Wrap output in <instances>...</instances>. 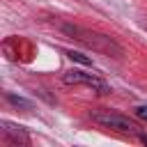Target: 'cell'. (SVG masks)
<instances>
[{"mask_svg": "<svg viewBox=\"0 0 147 147\" xmlns=\"http://www.w3.org/2000/svg\"><path fill=\"white\" fill-rule=\"evenodd\" d=\"M92 119L99 122V124H103V126H110V129H115V131H124V133H138V131H140L138 124H133V122H129L126 117L115 115V113H94Z\"/></svg>", "mask_w": 147, "mask_h": 147, "instance_id": "obj_3", "label": "cell"}, {"mask_svg": "<svg viewBox=\"0 0 147 147\" xmlns=\"http://www.w3.org/2000/svg\"><path fill=\"white\" fill-rule=\"evenodd\" d=\"M136 115H138L140 119H145V122H147V106H140V108H136Z\"/></svg>", "mask_w": 147, "mask_h": 147, "instance_id": "obj_7", "label": "cell"}, {"mask_svg": "<svg viewBox=\"0 0 147 147\" xmlns=\"http://www.w3.org/2000/svg\"><path fill=\"white\" fill-rule=\"evenodd\" d=\"M62 30H64L67 34H71L74 39H78L80 44L90 46V48L96 51V53L113 55V57H122V55H124V48H122L115 39H110L108 34H99V32L85 30V28H80V25H62Z\"/></svg>", "mask_w": 147, "mask_h": 147, "instance_id": "obj_1", "label": "cell"}, {"mask_svg": "<svg viewBox=\"0 0 147 147\" xmlns=\"http://www.w3.org/2000/svg\"><path fill=\"white\" fill-rule=\"evenodd\" d=\"M140 140H142V142H145V145H147V136H140Z\"/></svg>", "mask_w": 147, "mask_h": 147, "instance_id": "obj_8", "label": "cell"}, {"mask_svg": "<svg viewBox=\"0 0 147 147\" xmlns=\"http://www.w3.org/2000/svg\"><path fill=\"white\" fill-rule=\"evenodd\" d=\"M67 57H69L71 62H78V64H92V60H90V57H85L83 53H76V51H69V53H67Z\"/></svg>", "mask_w": 147, "mask_h": 147, "instance_id": "obj_5", "label": "cell"}, {"mask_svg": "<svg viewBox=\"0 0 147 147\" xmlns=\"http://www.w3.org/2000/svg\"><path fill=\"white\" fill-rule=\"evenodd\" d=\"M7 101H11V103H16V106H30L25 99H18V96H11V94H7Z\"/></svg>", "mask_w": 147, "mask_h": 147, "instance_id": "obj_6", "label": "cell"}, {"mask_svg": "<svg viewBox=\"0 0 147 147\" xmlns=\"http://www.w3.org/2000/svg\"><path fill=\"white\" fill-rule=\"evenodd\" d=\"M62 80H64L67 85H87V87L96 90L99 94H110V87H108L99 76L87 74V71H80V69H71V71H67V74L62 76Z\"/></svg>", "mask_w": 147, "mask_h": 147, "instance_id": "obj_2", "label": "cell"}, {"mask_svg": "<svg viewBox=\"0 0 147 147\" xmlns=\"http://www.w3.org/2000/svg\"><path fill=\"white\" fill-rule=\"evenodd\" d=\"M2 126H5V133L14 138V142H23V145H28V142H30L28 133H25L21 126H14V124H9V122H2Z\"/></svg>", "mask_w": 147, "mask_h": 147, "instance_id": "obj_4", "label": "cell"}]
</instances>
